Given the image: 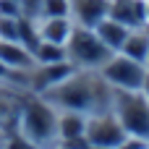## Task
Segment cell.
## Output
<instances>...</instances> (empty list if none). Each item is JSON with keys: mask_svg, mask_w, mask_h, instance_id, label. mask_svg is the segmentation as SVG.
I'll list each match as a JSON object with an SVG mask.
<instances>
[{"mask_svg": "<svg viewBox=\"0 0 149 149\" xmlns=\"http://www.w3.org/2000/svg\"><path fill=\"white\" fill-rule=\"evenodd\" d=\"M55 110H73V113H100L110 110L113 105V86L100 76V71H86V68H73L68 79L55 84L52 89L42 92Z\"/></svg>", "mask_w": 149, "mask_h": 149, "instance_id": "1", "label": "cell"}, {"mask_svg": "<svg viewBox=\"0 0 149 149\" xmlns=\"http://www.w3.org/2000/svg\"><path fill=\"white\" fill-rule=\"evenodd\" d=\"M16 131L29 139L37 149L58 144V110L39 94H26L18 107Z\"/></svg>", "mask_w": 149, "mask_h": 149, "instance_id": "2", "label": "cell"}, {"mask_svg": "<svg viewBox=\"0 0 149 149\" xmlns=\"http://www.w3.org/2000/svg\"><path fill=\"white\" fill-rule=\"evenodd\" d=\"M110 110L134 139H149V97L141 89H113Z\"/></svg>", "mask_w": 149, "mask_h": 149, "instance_id": "3", "label": "cell"}, {"mask_svg": "<svg viewBox=\"0 0 149 149\" xmlns=\"http://www.w3.org/2000/svg\"><path fill=\"white\" fill-rule=\"evenodd\" d=\"M65 52H68V63L73 68H86V71H100L107 58L113 55V50L97 37L94 29L86 26H73L68 42H65Z\"/></svg>", "mask_w": 149, "mask_h": 149, "instance_id": "4", "label": "cell"}, {"mask_svg": "<svg viewBox=\"0 0 149 149\" xmlns=\"http://www.w3.org/2000/svg\"><path fill=\"white\" fill-rule=\"evenodd\" d=\"M144 73H147V65L123 52H113L107 58V63L100 68V76L113 89H141Z\"/></svg>", "mask_w": 149, "mask_h": 149, "instance_id": "5", "label": "cell"}, {"mask_svg": "<svg viewBox=\"0 0 149 149\" xmlns=\"http://www.w3.org/2000/svg\"><path fill=\"white\" fill-rule=\"evenodd\" d=\"M84 136L89 139V144H97V147H105V149H115L120 141L128 139V134L123 131V126L113 110H100V113L86 115Z\"/></svg>", "mask_w": 149, "mask_h": 149, "instance_id": "6", "label": "cell"}, {"mask_svg": "<svg viewBox=\"0 0 149 149\" xmlns=\"http://www.w3.org/2000/svg\"><path fill=\"white\" fill-rule=\"evenodd\" d=\"M73 73V65L68 60L60 63H34V68L29 71V92L31 94H42L47 89H52L55 84H60L63 79H68Z\"/></svg>", "mask_w": 149, "mask_h": 149, "instance_id": "7", "label": "cell"}, {"mask_svg": "<svg viewBox=\"0 0 149 149\" xmlns=\"http://www.w3.org/2000/svg\"><path fill=\"white\" fill-rule=\"evenodd\" d=\"M110 10V0H68V18L73 26L94 29Z\"/></svg>", "mask_w": 149, "mask_h": 149, "instance_id": "8", "label": "cell"}, {"mask_svg": "<svg viewBox=\"0 0 149 149\" xmlns=\"http://www.w3.org/2000/svg\"><path fill=\"white\" fill-rule=\"evenodd\" d=\"M107 16L128 29L147 26V0H110Z\"/></svg>", "mask_w": 149, "mask_h": 149, "instance_id": "9", "label": "cell"}, {"mask_svg": "<svg viewBox=\"0 0 149 149\" xmlns=\"http://www.w3.org/2000/svg\"><path fill=\"white\" fill-rule=\"evenodd\" d=\"M37 31H39V39H45V42L65 45L73 31V21L68 16H45L37 21Z\"/></svg>", "mask_w": 149, "mask_h": 149, "instance_id": "10", "label": "cell"}, {"mask_svg": "<svg viewBox=\"0 0 149 149\" xmlns=\"http://www.w3.org/2000/svg\"><path fill=\"white\" fill-rule=\"evenodd\" d=\"M0 63H5L8 68H16V71H31L34 68V55L21 42L0 39Z\"/></svg>", "mask_w": 149, "mask_h": 149, "instance_id": "11", "label": "cell"}, {"mask_svg": "<svg viewBox=\"0 0 149 149\" xmlns=\"http://www.w3.org/2000/svg\"><path fill=\"white\" fill-rule=\"evenodd\" d=\"M118 52H123V55H128V58H134V60L144 63V60H147V55H149V29H147V26L128 29L126 42H123V47H120Z\"/></svg>", "mask_w": 149, "mask_h": 149, "instance_id": "12", "label": "cell"}, {"mask_svg": "<svg viewBox=\"0 0 149 149\" xmlns=\"http://www.w3.org/2000/svg\"><path fill=\"white\" fill-rule=\"evenodd\" d=\"M94 31H97V37L113 50V52H118L120 47H123V42H126V34H128V26H123L120 21H115V18H110V16H105L97 26H94Z\"/></svg>", "mask_w": 149, "mask_h": 149, "instance_id": "13", "label": "cell"}, {"mask_svg": "<svg viewBox=\"0 0 149 149\" xmlns=\"http://www.w3.org/2000/svg\"><path fill=\"white\" fill-rule=\"evenodd\" d=\"M84 131H86V115H84V113L58 110V141H60V139L84 136Z\"/></svg>", "mask_w": 149, "mask_h": 149, "instance_id": "14", "label": "cell"}, {"mask_svg": "<svg viewBox=\"0 0 149 149\" xmlns=\"http://www.w3.org/2000/svg\"><path fill=\"white\" fill-rule=\"evenodd\" d=\"M34 63H60V60H68V52H65V45H55V42H45L39 39V45L34 47Z\"/></svg>", "mask_w": 149, "mask_h": 149, "instance_id": "15", "label": "cell"}, {"mask_svg": "<svg viewBox=\"0 0 149 149\" xmlns=\"http://www.w3.org/2000/svg\"><path fill=\"white\" fill-rule=\"evenodd\" d=\"M18 42L29 50V52H34V47L39 45V31H37V21H29V18H24V16H18Z\"/></svg>", "mask_w": 149, "mask_h": 149, "instance_id": "16", "label": "cell"}, {"mask_svg": "<svg viewBox=\"0 0 149 149\" xmlns=\"http://www.w3.org/2000/svg\"><path fill=\"white\" fill-rule=\"evenodd\" d=\"M0 39L18 42V16H0Z\"/></svg>", "mask_w": 149, "mask_h": 149, "instance_id": "17", "label": "cell"}, {"mask_svg": "<svg viewBox=\"0 0 149 149\" xmlns=\"http://www.w3.org/2000/svg\"><path fill=\"white\" fill-rule=\"evenodd\" d=\"M45 16H68V0H42V18Z\"/></svg>", "mask_w": 149, "mask_h": 149, "instance_id": "18", "label": "cell"}, {"mask_svg": "<svg viewBox=\"0 0 149 149\" xmlns=\"http://www.w3.org/2000/svg\"><path fill=\"white\" fill-rule=\"evenodd\" d=\"M0 16H21L18 0H0Z\"/></svg>", "mask_w": 149, "mask_h": 149, "instance_id": "19", "label": "cell"}, {"mask_svg": "<svg viewBox=\"0 0 149 149\" xmlns=\"http://www.w3.org/2000/svg\"><path fill=\"white\" fill-rule=\"evenodd\" d=\"M115 149H147V141H144V139H134V136H128L126 141H120Z\"/></svg>", "mask_w": 149, "mask_h": 149, "instance_id": "20", "label": "cell"}, {"mask_svg": "<svg viewBox=\"0 0 149 149\" xmlns=\"http://www.w3.org/2000/svg\"><path fill=\"white\" fill-rule=\"evenodd\" d=\"M141 92H144V94L149 97V71L144 73V81H141Z\"/></svg>", "mask_w": 149, "mask_h": 149, "instance_id": "21", "label": "cell"}, {"mask_svg": "<svg viewBox=\"0 0 149 149\" xmlns=\"http://www.w3.org/2000/svg\"><path fill=\"white\" fill-rule=\"evenodd\" d=\"M5 139H8V131L0 126V149H5Z\"/></svg>", "mask_w": 149, "mask_h": 149, "instance_id": "22", "label": "cell"}, {"mask_svg": "<svg viewBox=\"0 0 149 149\" xmlns=\"http://www.w3.org/2000/svg\"><path fill=\"white\" fill-rule=\"evenodd\" d=\"M84 149H105V147H97V144H86Z\"/></svg>", "mask_w": 149, "mask_h": 149, "instance_id": "23", "label": "cell"}, {"mask_svg": "<svg viewBox=\"0 0 149 149\" xmlns=\"http://www.w3.org/2000/svg\"><path fill=\"white\" fill-rule=\"evenodd\" d=\"M147 26H149V0H147Z\"/></svg>", "mask_w": 149, "mask_h": 149, "instance_id": "24", "label": "cell"}, {"mask_svg": "<svg viewBox=\"0 0 149 149\" xmlns=\"http://www.w3.org/2000/svg\"><path fill=\"white\" fill-rule=\"evenodd\" d=\"M144 65H147V71H149V55H147V60H144Z\"/></svg>", "mask_w": 149, "mask_h": 149, "instance_id": "25", "label": "cell"}, {"mask_svg": "<svg viewBox=\"0 0 149 149\" xmlns=\"http://www.w3.org/2000/svg\"><path fill=\"white\" fill-rule=\"evenodd\" d=\"M45 149H55V147H45Z\"/></svg>", "mask_w": 149, "mask_h": 149, "instance_id": "26", "label": "cell"}, {"mask_svg": "<svg viewBox=\"0 0 149 149\" xmlns=\"http://www.w3.org/2000/svg\"><path fill=\"white\" fill-rule=\"evenodd\" d=\"M147 144H149V139H147Z\"/></svg>", "mask_w": 149, "mask_h": 149, "instance_id": "27", "label": "cell"}, {"mask_svg": "<svg viewBox=\"0 0 149 149\" xmlns=\"http://www.w3.org/2000/svg\"><path fill=\"white\" fill-rule=\"evenodd\" d=\"M147 149H149V144H147Z\"/></svg>", "mask_w": 149, "mask_h": 149, "instance_id": "28", "label": "cell"}]
</instances>
